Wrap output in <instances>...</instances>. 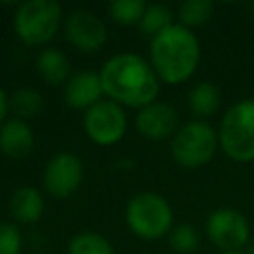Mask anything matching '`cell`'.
I'll return each instance as SVG.
<instances>
[{
	"mask_svg": "<svg viewBox=\"0 0 254 254\" xmlns=\"http://www.w3.org/2000/svg\"><path fill=\"white\" fill-rule=\"evenodd\" d=\"M220 254H246V252H242V250H238V252H220Z\"/></svg>",
	"mask_w": 254,
	"mask_h": 254,
	"instance_id": "cell-26",
	"label": "cell"
},
{
	"mask_svg": "<svg viewBox=\"0 0 254 254\" xmlns=\"http://www.w3.org/2000/svg\"><path fill=\"white\" fill-rule=\"evenodd\" d=\"M173 24L175 22H173L171 8H167L165 4H147V10L139 22V28L149 40H153L157 34H161Z\"/></svg>",
	"mask_w": 254,
	"mask_h": 254,
	"instance_id": "cell-20",
	"label": "cell"
},
{
	"mask_svg": "<svg viewBox=\"0 0 254 254\" xmlns=\"http://www.w3.org/2000/svg\"><path fill=\"white\" fill-rule=\"evenodd\" d=\"M83 131L95 145L113 147L127 133V113L119 103L103 97L83 113Z\"/></svg>",
	"mask_w": 254,
	"mask_h": 254,
	"instance_id": "cell-7",
	"label": "cell"
},
{
	"mask_svg": "<svg viewBox=\"0 0 254 254\" xmlns=\"http://www.w3.org/2000/svg\"><path fill=\"white\" fill-rule=\"evenodd\" d=\"M220 89L212 81H198L189 91V109L194 115V119L206 121L220 109Z\"/></svg>",
	"mask_w": 254,
	"mask_h": 254,
	"instance_id": "cell-16",
	"label": "cell"
},
{
	"mask_svg": "<svg viewBox=\"0 0 254 254\" xmlns=\"http://www.w3.org/2000/svg\"><path fill=\"white\" fill-rule=\"evenodd\" d=\"M103 95V87H101V79H99V71H91V69H81L75 71L67 83L64 85V101L67 107L71 109H79V111H87L89 107H93L97 101H101Z\"/></svg>",
	"mask_w": 254,
	"mask_h": 254,
	"instance_id": "cell-12",
	"label": "cell"
},
{
	"mask_svg": "<svg viewBox=\"0 0 254 254\" xmlns=\"http://www.w3.org/2000/svg\"><path fill=\"white\" fill-rule=\"evenodd\" d=\"M10 109L18 119H32L44 109V97L34 87H20L10 95Z\"/></svg>",
	"mask_w": 254,
	"mask_h": 254,
	"instance_id": "cell-18",
	"label": "cell"
},
{
	"mask_svg": "<svg viewBox=\"0 0 254 254\" xmlns=\"http://www.w3.org/2000/svg\"><path fill=\"white\" fill-rule=\"evenodd\" d=\"M212 12H214V4L208 0H187L179 6L177 18L181 26L192 30L206 24L212 18Z\"/></svg>",
	"mask_w": 254,
	"mask_h": 254,
	"instance_id": "cell-19",
	"label": "cell"
},
{
	"mask_svg": "<svg viewBox=\"0 0 254 254\" xmlns=\"http://www.w3.org/2000/svg\"><path fill=\"white\" fill-rule=\"evenodd\" d=\"M36 71L48 85H65L73 75L69 58L58 48H44L36 56Z\"/></svg>",
	"mask_w": 254,
	"mask_h": 254,
	"instance_id": "cell-15",
	"label": "cell"
},
{
	"mask_svg": "<svg viewBox=\"0 0 254 254\" xmlns=\"http://www.w3.org/2000/svg\"><path fill=\"white\" fill-rule=\"evenodd\" d=\"M125 222L135 236L143 240H159L169 236L175 226V214L165 196L143 190L129 198L125 206Z\"/></svg>",
	"mask_w": 254,
	"mask_h": 254,
	"instance_id": "cell-5",
	"label": "cell"
},
{
	"mask_svg": "<svg viewBox=\"0 0 254 254\" xmlns=\"http://www.w3.org/2000/svg\"><path fill=\"white\" fill-rule=\"evenodd\" d=\"M198 232L194 230V226L187 224V222H181V224H175L169 232V244L175 252L179 254H190L198 248Z\"/></svg>",
	"mask_w": 254,
	"mask_h": 254,
	"instance_id": "cell-22",
	"label": "cell"
},
{
	"mask_svg": "<svg viewBox=\"0 0 254 254\" xmlns=\"http://www.w3.org/2000/svg\"><path fill=\"white\" fill-rule=\"evenodd\" d=\"M246 254H254V236L250 238V242H248V246H246Z\"/></svg>",
	"mask_w": 254,
	"mask_h": 254,
	"instance_id": "cell-25",
	"label": "cell"
},
{
	"mask_svg": "<svg viewBox=\"0 0 254 254\" xmlns=\"http://www.w3.org/2000/svg\"><path fill=\"white\" fill-rule=\"evenodd\" d=\"M149 64L159 81L179 85L194 75L200 64V42L196 34L179 22L149 40Z\"/></svg>",
	"mask_w": 254,
	"mask_h": 254,
	"instance_id": "cell-2",
	"label": "cell"
},
{
	"mask_svg": "<svg viewBox=\"0 0 254 254\" xmlns=\"http://www.w3.org/2000/svg\"><path fill=\"white\" fill-rule=\"evenodd\" d=\"M252 12H254V4H252Z\"/></svg>",
	"mask_w": 254,
	"mask_h": 254,
	"instance_id": "cell-28",
	"label": "cell"
},
{
	"mask_svg": "<svg viewBox=\"0 0 254 254\" xmlns=\"http://www.w3.org/2000/svg\"><path fill=\"white\" fill-rule=\"evenodd\" d=\"M145 10H147V4L143 0H113L107 4L109 18L121 26L139 24Z\"/></svg>",
	"mask_w": 254,
	"mask_h": 254,
	"instance_id": "cell-21",
	"label": "cell"
},
{
	"mask_svg": "<svg viewBox=\"0 0 254 254\" xmlns=\"http://www.w3.org/2000/svg\"><path fill=\"white\" fill-rule=\"evenodd\" d=\"M8 111H10V95H6L4 87L0 85V125L8 119Z\"/></svg>",
	"mask_w": 254,
	"mask_h": 254,
	"instance_id": "cell-24",
	"label": "cell"
},
{
	"mask_svg": "<svg viewBox=\"0 0 254 254\" xmlns=\"http://www.w3.org/2000/svg\"><path fill=\"white\" fill-rule=\"evenodd\" d=\"M24 238L16 222H0V254H22Z\"/></svg>",
	"mask_w": 254,
	"mask_h": 254,
	"instance_id": "cell-23",
	"label": "cell"
},
{
	"mask_svg": "<svg viewBox=\"0 0 254 254\" xmlns=\"http://www.w3.org/2000/svg\"><path fill=\"white\" fill-rule=\"evenodd\" d=\"M83 181V161L79 155L71 151H58L54 153L42 175L44 190L54 198H67L71 196Z\"/></svg>",
	"mask_w": 254,
	"mask_h": 254,
	"instance_id": "cell-9",
	"label": "cell"
},
{
	"mask_svg": "<svg viewBox=\"0 0 254 254\" xmlns=\"http://www.w3.org/2000/svg\"><path fill=\"white\" fill-rule=\"evenodd\" d=\"M44 214V196L32 185L18 187L10 196V216L16 224H36Z\"/></svg>",
	"mask_w": 254,
	"mask_h": 254,
	"instance_id": "cell-14",
	"label": "cell"
},
{
	"mask_svg": "<svg viewBox=\"0 0 254 254\" xmlns=\"http://www.w3.org/2000/svg\"><path fill=\"white\" fill-rule=\"evenodd\" d=\"M218 145L236 163H254V99L230 105L218 123Z\"/></svg>",
	"mask_w": 254,
	"mask_h": 254,
	"instance_id": "cell-4",
	"label": "cell"
},
{
	"mask_svg": "<svg viewBox=\"0 0 254 254\" xmlns=\"http://www.w3.org/2000/svg\"><path fill=\"white\" fill-rule=\"evenodd\" d=\"M36 254H46V252H36Z\"/></svg>",
	"mask_w": 254,
	"mask_h": 254,
	"instance_id": "cell-27",
	"label": "cell"
},
{
	"mask_svg": "<svg viewBox=\"0 0 254 254\" xmlns=\"http://www.w3.org/2000/svg\"><path fill=\"white\" fill-rule=\"evenodd\" d=\"M206 236L220 252H238L248 246L252 232L248 218L234 208H216L206 218Z\"/></svg>",
	"mask_w": 254,
	"mask_h": 254,
	"instance_id": "cell-8",
	"label": "cell"
},
{
	"mask_svg": "<svg viewBox=\"0 0 254 254\" xmlns=\"http://www.w3.org/2000/svg\"><path fill=\"white\" fill-rule=\"evenodd\" d=\"M62 30L65 34V40L85 54L101 50L107 42V26L103 18L85 8H75L69 14H65Z\"/></svg>",
	"mask_w": 254,
	"mask_h": 254,
	"instance_id": "cell-10",
	"label": "cell"
},
{
	"mask_svg": "<svg viewBox=\"0 0 254 254\" xmlns=\"http://www.w3.org/2000/svg\"><path fill=\"white\" fill-rule=\"evenodd\" d=\"M216 129L202 119H190L183 123L171 137V155L177 165L185 169H198L214 159L218 149Z\"/></svg>",
	"mask_w": 254,
	"mask_h": 254,
	"instance_id": "cell-6",
	"label": "cell"
},
{
	"mask_svg": "<svg viewBox=\"0 0 254 254\" xmlns=\"http://www.w3.org/2000/svg\"><path fill=\"white\" fill-rule=\"evenodd\" d=\"M64 24V10L54 0H26L16 6L12 26L18 40L30 48L48 46Z\"/></svg>",
	"mask_w": 254,
	"mask_h": 254,
	"instance_id": "cell-3",
	"label": "cell"
},
{
	"mask_svg": "<svg viewBox=\"0 0 254 254\" xmlns=\"http://www.w3.org/2000/svg\"><path fill=\"white\" fill-rule=\"evenodd\" d=\"M67 254H115V248L103 234L83 230L69 238Z\"/></svg>",
	"mask_w": 254,
	"mask_h": 254,
	"instance_id": "cell-17",
	"label": "cell"
},
{
	"mask_svg": "<svg viewBox=\"0 0 254 254\" xmlns=\"http://www.w3.org/2000/svg\"><path fill=\"white\" fill-rule=\"evenodd\" d=\"M103 95L121 107L141 109L157 101L161 81L149 60L133 52H121L105 60L99 69Z\"/></svg>",
	"mask_w": 254,
	"mask_h": 254,
	"instance_id": "cell-1",
	"label": "cell"
},
{
	"mask_svg": "<svg viewBox=\"0 0 254 254\" xmlns=\"http://www.w3.org/2000/svg\"><path fill=\"white\" fill-rule=\"evenodd\" d=\"M135 127L149 141H165V139H171L177 133V129L181 127L179 113L171 103L153 101V103L137 109Z\"/></svg>",
	"mask_w": 254,
	"mask_h": 254,
	"instance_id": "cell-11",
	"label": "cell"
},
{
	"mask_svg": "<svg viewBox=\"0 0 254 254\" xmlns=\"http://www.w3.org/2000/svg\"><path fill=\"white\" fill-rule=\"evenodd\" d=\"M34 131L24 119L8 117L0 125V153L12 161L28 157L34 149Z\"/></svg>",
	"mask_w": 254,
	"mask_h": 254,
	"instance_id": "cell-13",
	"label": "cell"
}]
</instances>
